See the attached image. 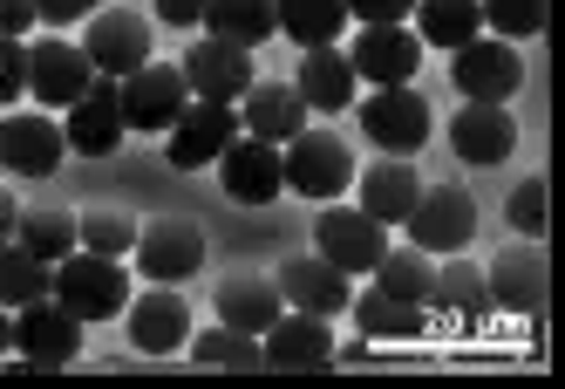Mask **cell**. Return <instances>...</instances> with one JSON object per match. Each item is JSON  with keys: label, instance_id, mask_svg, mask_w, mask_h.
<instances>
[{"label": "cell", "instance_id": "obj_1", "mask_svg": "<svg viewBox=\"0 0 565 389\" xmlns=\"http://www.w3.org/2000/svg\"><path fill=\"white\" fill-rule=\"evenodd\" d=\"M279 171H287V185L300 191V199H341V191L354 185V150H348V137L341 130H300V137H287L279 144Z\"/></svg>", "mask_w": 565, "mask_h": 389}, {"label": "cell", "instance_id": "obj_2", "mask_svg": "<svg viewBox=\"0 0 565 389\" xmlns=\"http://www.w3.org/2000/svg\"><path fill=\"white\" fill-rule=\"evenodd\" d=\"M8 348L21 356V369H68L83 356V322L49 294V301H28L8 315Z\"/></svg>", "mask_w": 565, "mask_h": 389}, {"label": "cell", "instance_id": "obj_3", "mask_svg": "<svg viewBox=\"0 0 565 389\" xmlns=\"http://www.w3.org/2000/svg\"><path fill=\"white\" fill-rule=\"evenodd\" d=\"M49 294L68 307L75 322H109V315H124V301H130V274L116 260L75 246L68 260H55V287Z\"/></svg>", "mask_w": 565, "mask_h": 389}, {"label": "cell", "instance_id": "obj_4", "mask_svg": "<svg viewBox=\"0 0 565 389\" xmlns=\"http://www.w3.org/2000/svg\"><path fill=\"white\" fill-rule=\"evenodd\" d=\"M402 225H409V246L423 253H463L477 240V199L463 185H423Z\"/></svg>", "mask_w": 565, "mask_h": 389}, {"label": "cell", "instance_id": "obj_5", "mask_svg": "<svg viewBox=\"0 0 565 389\" xmlns=\"http://www.w3.org/2000/svg\"><path fill=\"white\" fill-rule=\"evenodd\" d=\"M361 130H369L375 150H388V158H416V150L429 144V103L409 90V83H388L375 96H361Z\"/></svg>", "mask_w": 565, "mask_h": 389}, {"label": "cell", "instance_id": "obj_6", "mask_svg": "<svg viewBox=\"0 0 565 389\" xmlns=\"http://www.w3.org/2000/svg\"><path fill=\"white\" fill-rule=\"evenodd\" d=\"M116 103H124V130H157V137H164L178 116H184V103H191L184 69L143 62V69H130L124 83H116Z\"/></svg>", "mask_w": 565, "mask_h": 389}, {"label": "cell", "instance_id": "obj_7", "mask_svg": "<svg viewBox=\"0 0 565 389\" xmlns=\"http://www.w3.org/2000/svg\"><path fill=\"white\" fill-rule=\"evenodd\" d=\"M450 83L463 103H511L518 83H524V62H518V42H498V34H477V42L450 49Z\"/></svg>", "mask_w": 565, "mask_h": 389}, {"label": "cell", "instance_id": "obj_8", "mask_svg": "<svg viewBox=\"0 0 565 389\" xmlns=\"http://www.w3.org/2000/svg\"><path fill=\"white\" fill-rule=\"evenodd\" d=\"M483 287H491V307L504 315H545V294H552V260L539 240H518L504 246L491 266H483Z\"/></svg>", "mask_w": 565, "mask_h": 389}, {"label": "cell", "instance_id": "obj_9", "mask_svg": "<svg viewBox=\"0 0 565 389\" xmlns=\"http://www.w3.org/2000/svg\"><path fill=\"white\" fill-rule=\"evenodd\" d=\"M382 246H388V225L369 219L361 206H334L328 199V212L313 219V253L334 260L341 274H369V266L382 260Z\"/></svg>", "mask_w": 565, "mask_h": 389}, {"label": "cell", "instance_id": "obj_10", "mask_svg": "<svg viewBox=\"0 0 565 389\" xmlns=\"http://www.w3.org/2000/svg\"><path fill=\"white\" fill-rule=\"evenodd\" d=\"M178 69H184V90L198 103H238L253 90V49H232L218 34H198Z\"/></svg>", "mask_w": 565, "mask_h": 389}, {"label": "cell", "instance_id": "obj_11", "mask_svg": "<svg viewBox=\"0 0 565 389\" xmlns=\"http://www.w3.org/2000/svg\"><path fill=\"white\" fill-rule=\"evenodd\" d=\"M96 83V69L89 55L62 42V34H42V42H28V96L34 103H49V109H68V103H83Z\"/></svg>", "mask_w": 565, "mask_h": 389}, {"label": "cell", "instance_id": "obj_12", "mask_svg": "<svg viewBox=\"0 0 565 389\" xmlns=\"http://www.w3.org/2000/svg\"><path fill=\"white\" fill-rule=\"evenodd\" d=\"M83 55H89L96 75H116V83H124L130 69L150 62V21L137 8H96L89 34H83Z\"/></svg>", "mask_w": 565, "mask_h": 389}, {"label": "cell", "instance_id": "obj_13", "mask_svg": "<svg viewBox=\"0 0 565 389\" xmlns=\"http://www.w3.org/2000/svg\"><path fill=\"white\" fill-rule=\"evenodd\" d=\"M137 274L143 281H164V287H178V281H191L198 266H205V232H198L191 219H157V225H137Z\"/></svg>", "mask_w": 565, "mask_h": 389}, {"label": "cell", "instance_id": "obj_14", "mask_svg": "<svg viewBox=\"0 0 565 389\" xmlns=\"http://www.w3.org/2000/svg\"><path fill=\"white\" fill-rule=\"evenodd\" d=\"M68 158V137L55 116L42 109H21V116H0V171H14V178H49L62 171Z\"/></svg>", "mask_w": 565, "mask_h": 389}, {"label": "cell", "instance_id": "obj_15", "mask_svg": "<svg viewBox=\"0 0 565 389\" xmlns=\"http://www.w3.org/2000/svg\"><path fill=\"white\" fill-rule=\"evenodd\" d=\"M348 69H354V83H375V90L409 83V75L423 69L416 28H402V21H388V28H361L354 49H348Z\"/></svg>", "mask_w": 565, "mask_h": 389}, {"label": "cell", "instance_id": "obj_16", "mask_svg": "<svg viewBox=\"0 0 565 389\" xmlns=\"http://www.w3.org/2000/svg\"><path fill=\"white\" fill-rule=\"evenodd\" d=\"M124 315H130V348H143V356H178L191 341V301L164 281H150V294L124 301Z\"/></svg>", "mask_w": 565, "mask_h": 389}, {"label": "cell", "instance_id": "obj_17", "mask_svg": "<svg viewBox=\"0 0 565 389\" xmlns=\"http://www.w3.org/2000/svg\"><path fill=\"white\" fill-rule=\"evenodd\" d=\"M218 178H225V199H238V206H273L287 191L279 144H266V137H232L218 150Z\"/></svg>", "mask_w": 565, "mask_h": 389}, {"label": "cell", "instance_id": "obj_18", "mask_svg": "<svg viewBox=\"0 0 565 389\" xmlns=\"http://www.w3.org/2000/svg\"><path fill=\"white\" fill-rule=\"evenodd\" d=\"M62 137L75 158H109L116 144H124V103H116V75H96L83 103H68L62 116Z\"/></svg>", "mask_w": 565, "mask_h": 389}, {"label": "cell", "instance_id": "obj_19", "mask_svg": "<svg viewBox=\"0 0 565 389\" xmlns=\"http://www.w3.org/2000/svg\"><path fill=\"white\" fill-rule=\"evenodd\" d=\"M259 348H266V369H328L334 362V328H328V315H307V307H279V322L259 335Z\"/></svg>", "mask_w": 565, "mask_h": 389}, {"label": "cell", "instance_id": "obj_20", "mask_svg": "<svg viewBox=\"0 0 565 389\" xmlns=\"http://www.w3.org/2000/svg\"><path fill=\"white\" fill-rule=\"evenodd\" d=\"M429 315L457 322V328H483V322H491L498 307H491V287H483V266H470L463 253H443L436 281H429Z\"/></svg>", "mask_w": 565, "mask_h": 389}, {"label": "cell", "instance_id": "obj_21", "mask_svg": "<svg viewBox=\"0 0 565 389\" xmlns=\"http://www.w3.org/2000/svg\"><path fill=\"white\" fill-rule=\"evenodd\" d=\"M164 137H171V165H178V171L218 165V150L238 137V109H232V103H184V116H178Z\"/></svg>", "mask_w": 565, "mask_h": 389}, {"label": "cell", "instance_id": "obj_22", "mask_svg": "<svg viewBox=\"0 0 565 389\" xmlns=\"http://www.w3.org/2000/svg\"><path fill=\"white\" fill-rule=\"evenodd\" d=\"M279 301H287V307H307V315H348V274H341V266L334 260H320V253H294L287 266H279Z\"/></svg>", "mask_w": 565, "mask_h": 389}, {"label": "cell", "instance_id": "obj_23", "mask_svg": "<svg viewBox=\"0 0 565 389\" xmlns=\"http://www.w3.org/2000/svg\"><path fill=\"white\" fill-rule=\"evenodd\" d=\"M450 144L463 165H504L518 150V116L504 103H470L450 116Z\"/></svg>", "mask_w": 565, "mask_h": 389}, {"label": "cell", "instance_id": "obj_24", "mask_svg": "<svg viewBox=\"0 0 565 389\" xmlns=\"http://www.w3.org/2000/svg\"><path fill=\"white\" fill-rule=\"evenodd\" d=\"M307 103H300V90L294 83H259L253 75V90L238 96V130L246 137H266V144H287V137H300L307 130Z\"/></svg>", "mask_w": 565, "mask_h": 389}, {"label": "cell", "instance_id": "obj_25", "mask_svg": "<svg viewBox=\"0 0 565 389\" xmlns=\"http://www.w3.org/2000/svg\"><path fill=\"white\" fill-rule=\"evenodd\" d=\"M348 315H354V328L369 335V341H416V335H429V307L395 301V294H382V287L348 294Z\"/></svg>", "mask_w": 565, "mask_h": 389}, {"label": "cell", "instance_id": "obj_26", "mask_svg": "<svg viewBox=\"0 0 565 389\" xmlns=\"http://www.w3.org/2000/svg\"><path fill=\"white\" fill-rule=\"evenodd\" d=\"M294 90H300V103L307 109H354V69H348V55L328 42V49H307L300 55V75H294Z\"/></svg>", "mask_w": 565, "mask_h": 389}, {"label": "cell", "instance_id": "obj_27", "mask_svg": "<svg viewBox=\"0 0 565 389\" xmlns=\"http://www.w3.org/2000/svg\"><path fill=\"white\" fill-rule=\"evenodd\" d=\"M279 287L266 281V274H225L218 281V322L225 328H246V335H266L273 322H279Z\"/></svg>", "mask_w": 565, "mask_h": 389}, {"label": "cell", "instance_id": "obj_28", "mask_svg": "<svg viewBox=\"0 0 565 389\" xmlns=\"http://www.w3.org/2000/svg\"><path fill=\"white\" fill-rule=\"evenodd\" d=\"M198 28L232 42V49H259L279 34V14H273V0H205V21Z\"/></svg>", "mask_w": 565, "mask_h": 389}, {"label": "cell", "instance_id": "obj_29", "mask_svg": "<svg viewBox=\"0 0 565 389\" xmlns=\"http://www.w3.org/2000/svg\"><path fill=\"white\" fill-rule=\"evenodd\" d=\"M416 191H423V178H416V165H369L361 171V212L369 219H382V225H402L409 219V206H416Z\"/></svg>", "mask_w": 565, "mask_h": 389}, {"label": "cell", "instance_id": "obj_30", "mask_svg": "<svg viewBox=\"0 0 565 389\" xmlns=\"http://www.w3.org/2000/svg\"><path fill=\"white\" fill-rule=\"evenodd\" d=\"M483 34L477 0H416V42L423 49H463Z\"/></svg>", "mask_w": 565, "mask_h": 389}, {"label": "cell", "instance_id": "obj_31", "mask_svg": "<svg viewBox=\"0 0 565 389\" xmlns=\"http://www.w3.org/2000/svg\"><path fill=\"white\" fill-rule=\"evenodd\" d=\"M279 34H294L300 49H328L348 28V0H273Z\"/></svg>", "mask_w": 565, "mask_h": 389}, {"label": "cell", "instance_id": "obj_32", "mask_svg": "<svg viewBox=\"0 0 565 389\" xmlns=\"http://www.w3.org/2000/svg\"><path fill=\"white\" fill-rule=\"evenodd\" d=\"M369 274H375V287H382V294H395V301H416V307H429L436 253H423V246H382V260L369 266Z\"/></svg>", "mask_w": 565, "mask_h": 389}, {"label": "cell", "instance_id": "obj_33", "mask_svg": "<svg viewBox=\"0 0 565 389\" xmlns=\"http://www.w3.org/2000/svg\"><path fill=\"white\" fill-rule=\"evenodd\" d=\"M49 287H55V266L49 260H34L21 240H0V307H28V301H49Z\"/></svg>", "mask_w": 565, "mask_h": 389}, {"label": "cell", "instance_id": "obj_34", "mask_svg": "<svg viewBox=\"0 0 565 389\" xmlns=\"http://www.w3.org/2000/svg\"><path fill=\"white\" fill-rule=\"evenodd\" d=\"M191 362L198 369H266V348H259V335L218 322L205 335H191Z\"/></svg>", "mask_w": 565, "mask_h": 389}, {"label": "cell", "instance_id": "obj_35", "mask_svg": "<svg viewBox=\"0 0 565 389\" xmlns=\"http://www.w3.org/2000/svg\"><path fill=\"white\" fill-rule=\"evenodd\" d=\"M14 240L34 253V260H68L75 253V212H62V206H42V212H21L14 219Z\"/></svg>", "mask_w": 565, "mask_h": 389}, {"label": "cell", "instance_id": "obj_36", "mask_svg": "<svg viewBox=\"0 0 565 389\" xmlns=\"http://www.w3.org/2000/svg\"><path fill=\"white\" fill-rule=\"evenodd\" d=\"M75 246H83V253H103V260H124V253L137 246V219L116 212V206L75 212Z\"/></svg>", "mask_w": 565, "mask_h": 389}, {"label": "cell", "instance_id": "obj_37", "mask_svg": "<svg viewBox=\"0 0 565 389\" xmlns=\"http://www.w3.org/2000/svg\"><path fill=\"white\" fill-rule=\"evenodd\" d=\"M477 14H483V28H491L498 42H532V34H545V21H552L545 0H477Z\"/></svg>", "mask_w": 565, "mask_h": 389}, {"label": "cell", "instance_id": "obj_38", "mask_svg": "<svg viewBox=\"0 0 565 389\" xmlns=\"http://www.w3.org/2000/svg\"><path fill=\"white\" fill-rule=\"evenodd\" d=\"M504 212H511V225H518V240H539V232L552 225V219H545V178H518Z\"/></svg>", "mask_w": 565, "mask_h": 389}, {"label": "cell", "instance_id": "obj_39", "mask_svg": "<svg viewBox=\"0 0 565 389\" xmlns=\"http://www.w3.org/2000/svg\"><path fill=\"white\" fill-rule=\"evenodd\" d=\"M28 90V42H0V103Z\"/></svg>", "mask_w": 565, "mask_h": 389}, {"label": "cell", "instance_id": "obj_40", "mask_svg": "<svg viewBox=\"0 0 565 389\" xmlns=\"http://www.w3.org/2000/svg\"><path fill=\"white\" fill-rule=\"evenodd\" d=\"M348 14H354L361 28H388V21H409L416 0H348Z\"/></svg>", "mask_w": 565, "mask_h": 389}, {"label": "cell", "instance_id": "obj_41", "mask_svg": "<svg viewBox=\"0 0 565 389\" xmlns=\"http://www.w3.org/2000/svg\"><path fill=\"white\" fill-rule=\"evenodd\" d=\"M103 8V0H34V21H49V28H75V21H89Z\"/></svg>", "mask_w": 565, "mask_h": 389}, {"label": "cell", "instance_id": "obj_42", "mask_svg": "<svg viewBox=\"0 0 565 389\" xmlns=\"http://www.w3.org/2000/svg\"><path fill=\"white\" fill-rule=\"evenodd\" d=\"M34 28V0H0V42H21Z\"/></svg>", "mask_w": 565, "mask_h": 389}, {"label": "cell", "instance_id": "obj_43", "mask_svg": "<svg viewBox=\"0 0 565 389\" xmlns=\"http://www.w3.org/2000/svg\"><path fill=\"white\" fill-rule=\"evenodd\" d=\"M157 21L164 28H198L205 21V0H157Z\"/></svg>", "mask_w": 565, "mask_h": 389}, {"label": "cell", "instance_id": "obj_44", "mask_svg": "<svg viewBox=\"0 0 565 389\" xmlns=\"http://www.w3.org/2000/svg\"><path fill=\"white\" fill-rule=\"evenodd\" d=\"M14 219H21V206H14V191L0 185V240H14Z\"/></svg>", "mask_w": 565, "mask_h": 389}, {"label": "cell", "instance_id": "obj_45", "mask_svg": "<svg viewBox=\"0 0 565 389\" xmlns=\"http://www.w3.org/2000/svg\"><path fill=\"white\" fill-rule=\"evenodd\" d=\"M0 362H8V322H0Z\"/></svg>", "mask_w": 565, "mask_h": 389}]
</instances>
